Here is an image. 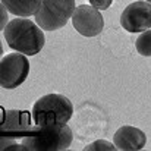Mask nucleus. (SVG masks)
Listing matches in <instances>:
<instances>
[{"label":"nucleus","mask_w":151,"mask_h":151,"mask_svg":"<svg viewBox=\"0 0 151 151\" xmlns=\"http://www.w3.org/2000/svg\"><path fill=\"white\" fill-rule=\"evenodd\" d=\"M4 40L7 46L25 56H35L44 47L46 37L43 28L27 18H16L10 21L4 29Z\"/></svg>","instance_id":"f257e3e1"},{"label":"nucleus","mask_w":151,"mask_h":151,"mask_svg":"<svg viewBox=\"0 0 151 151\" xmlns=\"http://www.w3.org/2000/svg\"><path fill=\"white\" fill-rule=\"evenodd\" d=\"M73 135L66 123L38 126L32 125L27 137L22 138V148L27 151H63L72 144Z\"/></svg>","instance_id":"f03ea898"},{"label":"nucleus","mask_w":151,"mask_h":151,"mask_svg":"<svg viewBox=\"0 0 151 151\" xmlns=\"http://www.w3.org/2000/svg\"><path fill=\"white\" fill-rule=\"evenodd\" d=\"M73 114L70 100L62 94H47L34 103L31 116L32 122L38 126H50L68 123Z\"/></svg>","instance_id":"7ed1b4c3"},{"label":"nucleus","mask_w":151,"mask_h":151,"mask_svg":"<svg viewBox=\"0 0 151 151\" xmlns=\"http://www.w3.org/2000/svg\"><path fill=\"white\" fill-rule=\"evenodd\" d=\"M75 9V0H41V6L34 15L35 22L47 31L60 29L72 19Z\"/></svg>","instance_id":"20e7f679"},{"label":"nucleus","mask_w":151,"mask_h":151,"mask_svg":"<svg viewBox=\"0 0 151 151\" xmlns=\"http://www.w3.org/2000/svg\"><path fill=\"white\" fill-rule=\"evenodd\" d=\"M29 73V62L25 54L16 51L0 60V85L4 90H13L22 85Z\"/></svg>","instance_id":"39448f33"},{"label":"nucleus","mask_w":151,"mask_h":151,"mask_svg":"<svg viewBox=\"0 0 151 151\" xmlns=\"http://www.w3.org/2000/svg\"><path fill=\"white\" fill-rule=\"evenodd\" d=\"M29 113L25 110H6L3 113V120L0 126V135H1V150L7 147L9 139L24 138L28 135V132L32 128Z\"/></svg>","instance_id":"423d86ee"},{"label":"nucleus","mask_w":151,"mask_h":151,"mask_svg":"<svg viewBox=\"0 0 151 151\" xmlns=\"http://www.w3.org/2000/svg\"><path fill=\"white\" fill-rule=\"evenodd\" d=\"M120 25L128 32H144L151 28V3L134 1L125 7L120 15Z\"/></svg>","instance_id":"0eeeda50"},{"label":"nucleus","mask_w":151,"mask_h":151,"mask_svg":"<svg viewBox=\"0 0 151 151\" xmlns=\"http://www.w3.org/2000/svg\"><path fill=\"white\" fill-rule=\"evenodd\" d=\"M72 25L81 35L96 37L103 31L104 19L97 7L91 4H79L72 15Z\"/></svg>","instance_id":"6e6552de"},{"label":"nucleus","mask_w":151,"mask_h":151,"mask_svg":"<svg viewBox=\"0 0 151 151\" xmlns=\"http://www.w3.org/2000/svg\"><path fill=\"white\" fill-rule=\"evenodd\" d=\"M145 134L134 126H122L113 137V144L120 151H138L145 147Z\"/></svg>","instance_id":"1a4fd4ad"},{"label":"nucleus","mask_w":151,"mask_h":151,"mask_svg":"<svg viewBox=\"0 0 151 151\" xmlns=\"http://www.w3.org/2000/svg\"><path fill=\"white\" fill-rule=\"evenodd\" d=\"M1 3L10 13L21 18L35 15L41 6V0H1Z\"/></svg>","instance_id":"9d476101"},{"label":"nucleus","mask_w":151,"mask_h":151,"mask_svg":"<svg viewBox=\"0 0 151 151\" xmlns=\"http://www.w3.org/2000/svg\"><path fill=\"white\" fill-rule=\"evenodd\" d=\"M135 49L141 56L150 57L151 56V29L144 31L137 40H135Z\"/></svg>","instance_id":"9b49d317"},{"label":"nucleus","mask_w":151,"mask_h":151,"mask_svg":"<svg viewBox=\"0 0 151 151\" xmlns=\"http://www.w3.org/2000/svg\"><path fill=\"white\" fill-rule=\"evenodd\" d=\"M114 151L117 150L116 148V145L114 144H110V142H107V141H104V139H99V141H96V142H93V144H90V145H87L84 151Z\"/></svg>","instance_id":"f8f14e48"},{"label":"nucleus","mask_w":151,"mask_h":151,"mask_svg":"<svg viewBox=\"0 0 151 151\" xmlns=\"http://www.w3.org/2000/svg\"><path fill=\"white\" fill-rule=\"evenodd\" d=\"M88 1H90L91 6L97 7L99 10H106V9H109V7L111 6V3H113V0H88Z\"/></svg>","instance_id":"ddd939ff"},{"label":"nucleus","mask_w":151,"mask_h":151,"mask_svg":"<svg viewBox=\"0 0 151 151\" xmlns=\"http://www.w3.org/2000/svg\"><path fill=\"white\" fill-rule=\"evenodd\" d=\"M4 7H6V6L1 3V29H4V24L7 22V13H6Z\"/></svg>","instance_id":"4468645a"},{"label":"nucleus","mask_w":151,"mask_h":151,"mask_svg":"<svg viewBox=\"0 0 151 151\" xmlns=\"http://www.w3.org/2000/svg\"><path fill=\"white\" fill-rule=\"evenodd\" d=\"M147 1H150V3H151V0H147Z\"/></svg>","instance_id":"2eb2a0df"}]
</instances>
